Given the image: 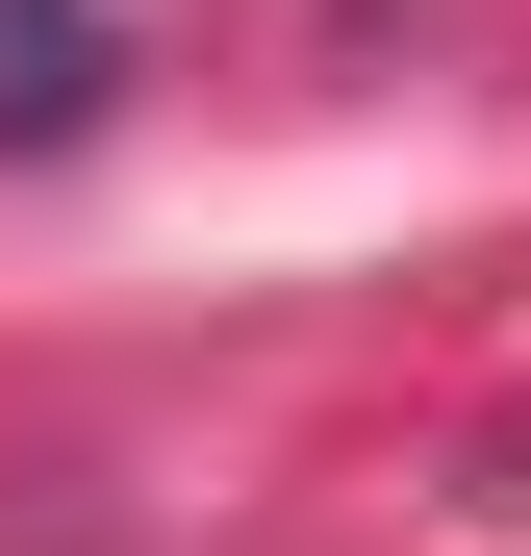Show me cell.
I'll return each mask as SVG.
<instances>
[{"label": "cell", "instance_id": "obj_1", "mask_svg": "<svg viewBox=\"0 0 531 556\" xmlns=\"http://www.w3.org/2000/svg\"><path fill=\"white\" fill-rule=\"evenodd\" d=\"M102 102V0H0V127H76Z\"/></svg>", "mask_w": 531, "mask_h": 556}]
</instances>
